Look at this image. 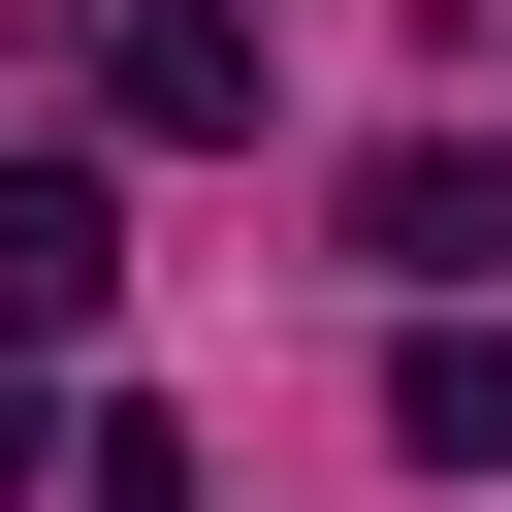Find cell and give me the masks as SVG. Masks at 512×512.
<instances>
[{
	"mask_svg": "<svg viewBox=\"0 0 512 512\" xmlns=\"http://www.w3.org/2000/svg\"><path fill=\"white\" fill-rule=\"evenodd\" d=\"M64 480H96V512H192V416H96Z\"/></svg>",
	"mask_w": 512,
	"mask_h": 512,
	"instance_id": "5b68a950",
	"label": "cell"
},
{
	"mask_svg": "<svg viewBox=\"0 0 512 512\" xmlns=\"http://www.w3.org/2000/svg\"><path fill=\"white\" fill-rule=\"evenodd\" d=\"M32 480H64V384H32V352H0V512H32Z\"/></svg>",
	"mask_w": 512,
	"mask_h": 512,
	"instance_id": "8992f818",
	"label": "cell"
},
{
	"mask_svg": "<svg viewBox=\"0 0 512 512\" xmlns=\"http://www.w3.org/2000/svg\"><path fill=\"white\" fill-rule=\"evenodd\" d=\"M96 288H128V192L96 160H0V352H64Z\"/></svg>",
	"mask_w": 512,
	"mask_h": 512,
	"instance_id": "3957f363",
	"label": "cell"
},
{
	"mask_svg": "<svg viewBox=\"0 0 512 512\" xmlns=\"http://www.w3.org/2000/svg\"><path fill=\"white\" fill-rule=\"evenodd\" d=\"M224 32H256V0H224Z\"/></svg>",
	"mask_w": 512,
	"mask_h": 512,
	"instance_id": "52a82bcc",
	"label": "cell"
},
{
	"mask_svg": "<svg viewBox=\"0 0 512 512\" xmlns=\"http://www.w3.org/2000/svg\"><path fill=\"white\" fill-rule=\"evenodd\" d=\"M96 128L224 160V128H256V32H224V0H96Z\"/></svg>",
	"mask_w": 512,
	"mask_h": 512,
	"instance_id": "7a4b0ae2",
	"label": "cell"
},
{
	"mask_svg": "<svg viewBox=\"0 0 512 512\" xmlns=\"http://www.w3.org/2000/svg\"><path fill=\"white\" fill-rule=\"evenodd\" d=\"M384 448H416V480H512V320H416V352H384Z\"/></svg>",
	"mask_w": 512,
	"mask_h": 512,
	"instance_id": "277c9868",
	"label": "cell"
},
{
	"mask_svg": "<svg viewBox=\"0 0 512 512\" xmlns=\"http://www.w3.org/2000/svg\"><path fill=\"white\" fill-rule=\"evenodd\" d=\"M352 256H384L416 320H480V288H512V128H384V160H352Z\"/></svg>",
	"mask_w": 512,
	"mask_h": 512,
	"instance_id": "6da1fadb",
	"label": "cell"
}]
</instances>
